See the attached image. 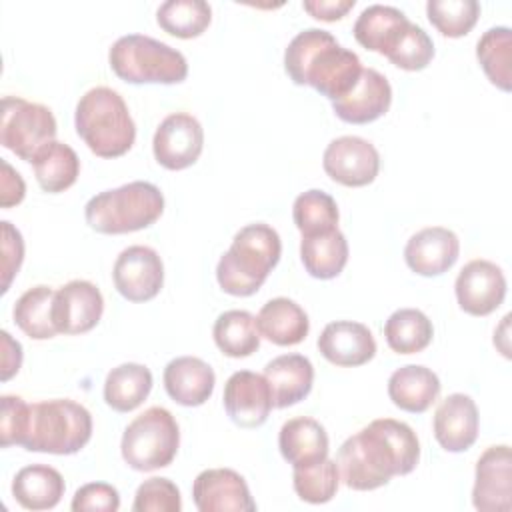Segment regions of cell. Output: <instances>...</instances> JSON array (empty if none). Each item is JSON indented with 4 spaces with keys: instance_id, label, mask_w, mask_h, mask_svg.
I'll list each match as a JSON object with an SVG mask.
<instances>
[{
    "instance_id": "26",
    "label": "cell",
    "mask_w": 512,
    "mask_h": 512,
    "mask_svg": "<svg viewBox=\"0 0 512 512\" xmlns=\"http://www.w3.org/2000/svg\"><path fill=\"white\" fill-rule=\"evenodd\" d=\"M440 394L438 376L422 364H406L388 378V396L392 404L410 414L426 412Z\"/></svg>"
},
{
    "instance_id": "15",
    "label": "cell",
    "mask_w": 512,
    "mask_h": 512,
    "mask_svg": "<svg viewBox=\"0 0 512 512\" xmlns=\"http://www.w3.org/2000/svg\"><path fill=\"white\" fill-rule=\"evenodd\" d=\"M104 312L102 292L88 280H70L54 294L52 320L58 334H86Z\"/></svg>"
},
{
    "instance_id": "6",
    "label": "cell",
    "mask_w": 512,
    "mask_h": 512,
    "mask_svg": "<svg viewBox=\"0 0 512 512\" xmlns=\"http://www.w3.org/2000/svg\"><path fill=\"white\" fill-rule=\"evenodd\" d=\"M92 438V414L78 402L54 398L30 404L28 432L22 448L68 456L80 452Z\"/></svg>"
},
{
    "instance_id": "13",
    "label": "cell",
    "mask_w": 512,
    "mask_h": 512,
    "mask_svg": "<svg viewBox=\"0 0 512 512\" xmlns=\"http://www.w3.org/2000/svg\"><path fill=\"white\" fill-rule=\"evenodd\" d=\"M454 292L460 310L470 316H488L506 298V278L490 260H470L456 276Z\"/></svg>"
},
{
    "instance_id": "3",
    "label": "cell",
    "mask_w": 512,
    "mask_h": 512,
    "mask_svg": "<svg viewBox=\"0 0 512 512\" xmlns=\"http://www.w3.org/2000/svg\"><path fill=\"white\" fill-rule=\"evenodd\" d=\"M282 254L278 232L264 224H248L240 228L230 248L220 256L216 280L230 296H252L266 282Z\"/></svg>"
},
{
    "instance_id": "7",
    "label": "cell",
    "mask_w": 512,
    "mask_h": 512,
    "mask_svg": "<svg viewBox=\"0 0 512 512\" xmlns=\"http://www.w3.org/2000/svg\"><path fill=\"white\" fill-rule=\"evenodd\" d=\"M108 62L114 74L130 84H180L188 76V62L176 48L146 34L120 36Z\"/></svg>"
},
{
    "instance_id": "32",
    "label": "cell",
    "mask_w": 512,
    "mask_h": 512,
    "mask_svg": "<svg viewBox=\"0 0 512 512\" xmlns=\"http://www.w3.org/2000/svg\"><path fill=\"white\" fill-rule=\"evenodd\" d=\"M218 350L228 358H246L260 348V330L256 316L248 310L222 312L212 328Z\"/></svg>"
},
{
    "instance_id": "41",
    "label": "cell",
    "mask_w": 512,
    "mask_h": 512,
    "mask_svg": "<svg viewBox=\"0 0 512 512\" xmlns=\"http://www.w3.org/2000/svg\"><path fill=\"white\" fill-rule=\"evenodd\" d=\"M134 512H180L182 498L178 486L168 478H148L134 494Z\"/></svg>"
},
{
    "instance_id": "29",
    "label": "cell",
    "mask_w": 512,
    "mask_h": 512,
    "mask_svg": "<svg viewBox=\"0 0 512 512\" xmlns=\"http://www.w3.org/2000/svg\"><path fill=\"white\" fill-rule=\"evenodd\" d=\"M300 260L312 278L332 280L348 262V240L338 228L326 234L302 236Z\"/></svg>"
},
{
    "instance_id": "39",
    "label": "cell",
    "mask_w": 512,
    "mask_h": 512,
    "mask_svg": "<svg viewBox=\"0 0 512 512\" xmlns=\"http://www.w3.org/2000/svg\"><path fill=\"white\" fill-rule=\"evenodd\" d=\"M426 14L442 36L462 38L476 26L480 4L476 0H428Z\"/></svg>"
},
{
    "instance_id": "9",
    "label": "cell",
    "mask_w": 512,
    "mask_h": 512,
    "mask_svg": "<svg viewBox=\"0 0 512 512\" xmlns=\"http://www.w3.org/2000/svg\"><path fill=\"white\" fill-rule=\"evenodd\" d=\"M54 136L56 118L50 108L20 96H4L0 120V144L4 148L14 152L20 160L32 162Z\"/></svg>"
},
{
    "instance_id": "1",
    "label": "cell",
    "mask_w": 512,
    "mask_h": 512,
    "mask_svg": "<svg viewBox=\"0 0 512 512\" xmlns=\"http://www.w3.org/2000/svg\"><path fill=\"white\" fill-rule=\"evenodd\" d=\"M420 460L416 432L400 420L378 418L346 438L338 450L340 480L352 490H376L410 474Z\"/></svg>"
},
{
    "instance_id": "10",
    "label": "cell",
    "mask_w": 512,
    "mask_h": 512,
    "mask_svg": "<svg viewBox=\"0 0 512 512\" xmlns=\"http://www.w3.org/2000/svg\"><path fill=\"white\" fill-rule=\"evenodd\" d=\"M114 288L128 302H148L164 286V264L150 246L134 244L124 248L112 268Z\"/></svg>"
},
{
    "instance_id": "21",
    "label": "cell",
    "mask_w": 512,
    "mask_h": 512,
    "mask_svg": "<svg viewBox=\"0 0 512 512\" xmlns=\"http://www.w3.org/2000/svg\"><path fill=\"white\" fill-rule=\"evenodd\" d=\"M392 104V86L384 74L364 68L350 94L332 102L334 114L348 124H370L384 116Z\"/></svg>"
},
{
    "instance_id": "40",
    "label": "cell",
    "mask_w": 512,
    "mask_h": 512,
    "mask_svg": "<svg viewBox=\"0 0 512 512\" xmlns=\"http://www.w3.org/2000/svg\"><path fill=\"white\" fill-rule=\"evenodd\" d=\"M394 66L406 72L424 70L434 58V42L418 24L410 22L398 46L386 56Z\"/></svg>"
},
{
    "instance_id": "20",
    "label": "cell",
    "mask_w": 512,
    "mask_h": 512,
    "mask_svg": "<svg viewBox=\"0 0 512 512\" xmlns=\"http://www.w3.org/2000/svg\"><path fill=\"white\" fill-rule=\"evenodd\" d=\"M478 426L480 416L476 402L462 392L446 396L438 404L432 420L434 438L446 452L468 450L478 438Z\"/></svg>"
},
{
    "instance_id": "37",
    "label": "cell",
    "mask_w": 512,
    "mask_h": 512,
    "mask_svg": "<svg viewBox=\"0 0 512 512\" xmlns=\"http://www.w3.org/2000/svg\"><path fill=\"white\" fill-rule=\"evenodd\" d=\"M292 220L302 236H316L336 230L340 212L336 200L330 194L312 188L296 196L292 206Z\"/></svg>"
},
{
    "instance_id": "18",
    "label": "cell",
    "mask_w": 512,
    "mask_h": 512,
    "mask_svg": "<svg viewBox=\"0 0 512 512\" xmlns=\"http://www.w3.org/2000/svg\"><path fill=\"white\" fill-rule=\"evenodd\" d=\"M460 254L458 236L444 226H428L410 236L404 246V260L418 276H440L448 272Z\"/></svg>"
},
{
    "instance_id": "28",
    "label": "cell",
    "mask_w": 512,
    "mask_h": 512,
    "mask_svg": "<svg viewBox=\"0 0 512 512\" xmlns=\"http://www.w3.org/2000/svg\"><path fill=\"white\" fill-rule=\"evenodd\" d=\"M64 490L62 474L46 464L24 466L12 480V496L26 510H50L58 506Z\"/></svg>"
},
{
    "instance_id": "31",
    "label": "cell",
    "mask_w": 512,
    "mask_h": 512,
    "mask_svg": "<svg viewBox=\"0 0 512 512\" xmlns=\"http://www.w3.org/2000/svg\"><path fill=\"white\" fill-rule=\"evenodd\" d=\"M32 168L36 182L44 192L60 194L78 180L80 158L68 144L52 140L34 156Z\"/></svg>"
},
{
    "instance_id": "46",
    "label": "cell",
    "mask_w": 512,
    "mask_h": 512,
    "mask_svg": "<svg viewBox=\"0 0 512 512\" xmlns=\"http://www.w3.org/2000/svg\"><path fill=\"white\" fill-rule=\"evenodd\" d=\"M26 196V184L22 176L6 162L2 160V192H0V206L10 208L24 200Z\"/></svg>"
},
{
    "instance_id": "36",
    "label": "cell",
    "mask_w": 512,
    "mask_h": 512,
    "mask_svg": "<svg viewBox=\"0 0 512 512\" xmlns=\"http://www.w3.org/2000/svg\"><path fill=\"white\" fill-rule=\"evenodd\" d=\"M156 22L166 34L190 40L210 26L212 8L204 0H168L156 10Z\"/></svg>"
},
{
    "instance_id": "16",
    "label": "cell",
    "mask_w": 512,
    "mask_h": 512,
    "mask_svg": "<svg viewBox=\"0 0 512 512\" xmlns=\"http://www.w3.org/2000/svg\"><path fill=\"white\" fill-rule=\"evenodd\" d=\"M192 500L200 512H254L246 480L232 468L202 470L192 484Z\"/></svg>"
},
{
    "instance_id": "35",
    "label": "cell",
    "mask_w": 512,
    "mask_h": 512,
    "mask_svg": "<svg viewBox=\"0 0 512 512\" xmlns=\"http://www.w3.org/2000/svg\"><path fill=\"white\" fill-rule=\"evenodd\" d=\"M476 58L486 78L500 88L510 92L512 88V32L508 26H496L486 30L476 44Z\"/></svg>"
},
{
    "instance_id": "44",
    "label": "cell",
    "mask_w": 512,
    "mask_h": 512,
    "mask_svg": "<svg viewBox=\"0 0 512 512\" xmlns=\"http://www.w3.org/2000/svg\"><path fill=\"white\" fill-rule=\"evenodd\" d=\"M2 292L6 294L24 260V240L18 228L2 220Z\"/></svg>"
},
{
    "instance_id": "34",
    "label": "cell",
    "mask_w": 512,
    "mask_h": 512,
    "mask_svg": "<svg viewBox=\"0 0 512 512\" xmlns=\"http://www.w3.org/2000/svg\"><path fill=\"white\" fill-rule=\"evenodd\" d=\"M434 326L430 318L416 308L392 312L384 324V338L396 354H418L432 342Z\"/></svg>"
},
{
    "instance_id": "11",
    "label": "cell",
    "mask_w": 512,
    "mask_h": 512,
    "mask_svg": "<svg viewBox=\"0 0 512 512\" xmlns=\"http://www.w3.org/2000/svg\"><path fill=\"white\" fill-rule=\"evenodd\" d=\"M322 166L334 182L348 188H362L376 180L380 154L366 138L340 136L326 146Z\"/></svg>"
},
{
    "instance_id": "23",
    "label": "cell",
    "mask_w": 512,
    "mask_h": 512,
    "mask_svg": "<svg viewBox=\"0 0 512 512\" xmlns=\"http://www.w3.org/2000/svg\"><path fill=\"white\" fill-rule=\"evenodd\" d=\"M264 378L270 386L272 406L288 408L310 394L314 384V366L302 354H282L264 366Z\"/></svg>"
},
{
    "instance_id": "30",
    "label": "cell",
    "mask_w": 512,
    "mask_h": 512,
    "mask_svg": "<svg viewBox=\"0 0 512 512\" xmlns=\"http://www.w3.org/2000/svg\"><path fill=\"white\" fill-rule=\"evenodd\" d=\"M152 390V372L144 364L124 362L104 380V402L116 412L136 410Z\"/></svg>"
},
{
    "instance_id": "14",
    "label": "cell",
    "mask_w": 512,
    "mask_h": 512,
    "mask_svg": "<svg viewBox=\"0 0 512 512\" xmlns=\"http://www.w3.org/2000/svg\"><path fill=\"white\" fill-rule=\"evenodd\" d=\"M472 504L480 512L512 510V454L508 444L490 446L478 458Z\"/></svg>"
},
{
    "instance_id": "8",
    "label": "cell",
    "mask_w": 512,
    "mask_h": 512,
    "mask_svg": "<svg viewBox=\"0 0 512 512\" xmlns=\"http://www.w3.org/2000/svg\"><path fill=\"white\" fill-rule=\"evenodd\" d=\"M180 446V428L170 410L150 406L124 430L120 454L138 472H152L174 462Z\"/></svg>"
},
{
    "instance_id": "48",
    "label": "cell",
    "mask_w": 512,
    "mask_h": 512,
    "mask_svg": "<svg viewBox=\"0 0 512 512\" xmlns=\"http://www.w3.org/2000/svg\"><path fill=\"white\" fill-rule=\"evenodd\" d=\"M508 320H510V314H506L502 318V324L494 330V346L502 352L504 358H510V346H508Z\"/></svg>"
},
{
    "instance_id": "17",
    "label": "cell",
    "mask_w": 512,
    "mask_h": 512,
    "mask_svg": "<svg viewBox=\"0 0 512 512\" xmlns=\"http://www.w3.org/2000/svg\"><path fill=\"white\" fill-rule=\"evenodd\" d=\"M222 400L226 414L240 428L262 426L274 408L264 374L250 370H238L226 380Z\"/></svg>"
},
{
    "instance_id": "33",
    "label": "cell",
    "mask_w": 512,
    "mask_h": 512,
    "mask_svg": "<svg viewBox=\"0 0 512 512\" xmlns=\"http://www.w3.org/2000/svg\"><path fill=\"white\" fill-rule=\"evenodd\" d=\"M54 294L50 286L38 284L28 288L14 304L12 316L16 326L32 340H50L58 334L52 320V304Z\"/></svg>"
},
{
    "instance_id": "43",
    "label": "cell",
    "mask_w": 512,
    "mask_h": 512,
    "mask_svg": "<svg viewBox=\"0 0 512 512\" xmlns=\"http://www.w3.org/2000/svg\"><path fill=\"white\" fill-rule=\"evenodd\" d=\"M70 508L74 512H116L120 508V494L112 484L88 482L76 490Z\"/></svg>"
},
{
    "instance_id": "47",
    "label": "cell",
    "mask_w": 512,
    "mask_h": 512,
    "mask_svg": "<svg viewBox=\"0 0 512 512\" xmlns=\"http://www.w3.org/2000/svg\"><path fill=\"white\" fill-rule=\"evenodd\" d=\"M2 382H8L14 374H18L22 366V344L10 336V332L2 330Z\"/></svg>"
},
{
    "instance_id": "27",
    "label": "cell",
    "mask_w": 512,
    "mask_h": 512,
    "mask_svg": "<svg viewBox=\"0 0 512 512\" xmlns=\"http://www.w3.org/2000/svg\"><path fill=\"white\" fill-rule=\"evenodd\" d=\"M256 324L260 336L276 346H296L308 336L310 330V320L304 308L284 296L268 300L260 308Z\"/></svg>"
},
{
    "instance_id": "2",
    "label": "cell",
    "mask_w": 512,
    "mask_h": 512,
    "mask_svg": "<svg viewBox=\"0 0 512 512\" xmlns=\"http://www.w3.org/2000/svg\"><path fill=\"white\" fill-rule=\"evenodd\" d=\"M284 70L296 86H312L336 102L354 90L364 68L358 54L340 46L328 30L306 28L286 46Z\"/></svg>"
},
{
    "instance_id": "12",
    "label": "cell",
    "mask_w": 512,
    "mask_h": 512,
    "mask_svg": "<svg viewBox=\"0 0 512 512\" xmlns=\"http://www.w3.org/2000/svg\"><path fill=\"white\" fill-rule=\"evenodd\" d=\"M204 148L202 124L188 112L168 114L156 128L152 152L166 170H184L192 166Z\"/></svg>"
},
{
    "instance_id": "38",
    "label": "cell",
    "mask_w": 512,
    "mask_h": 512,
    "mask_svg": "<svg viewBox=\"0 0 512 512\" xmlns=\"http://www.w3.org/2000/svg\"><path fill=\"white\" fill-rule=\"evenodd\" d=\"M294 492L308 504L330 502L340 486V472L336 460H322L308 468H292Z\"/></svg>"
},
{
    "instance_id": "5",
    "label": "cell",
    "mask_w": 512,
    "mask_h": 512,
    "mask_svg": "<svg viewBox=\"0 0 512 512\" xmlns=\"http://www.w3.org/2000/svg\"><path fill=\"white\" fill-rule=\"evenodd\" d=\"M164 212L158 186L134 180L92 196L84 206L86 224L98 234H128L152 226Z\"/></svg>"
},
{
    "instance_id": "45",
    "label": "cell",
    "mask_w": 512,
    "mask_h": 512,
    "mask_svg": "<svg viewBox=\"0 0 512 512\" xmlns=\"http://www.w3.org/2000/svg\"><path fill=\"white\" fill-rule=\"evenodd\" d=\"M354 4V0H304L302 8L316 20L336 22L344 18L354 8Z\"/></svg>"
},
{
    "instance_id": "42",
    "label": "cell",
    "mask_w": 512,
    "mask_h": 512,
    "mask_svg": "<svg viewBox=\"0 0 512 512\" xmlns=\"http://www.w3.org/2000/svg\"><path fill=\"white\" fill-rule=\"evenodd\" d=\"M2 416H0V444L2 448L8 446H22L26 432H28V420H30V404L14 394H4L0 398Z\"/></svg>"
},
{
    "instance_id": "24",
    "label": "cell",
    "mask_w": 512,
    "mask_h": 512,
    "mask_svg": "<svg viewBox=\"0 0 512 512\" xmlns=\"http://www.w3.org/2000/svg\"><path fill=\"white\" fill-rule=\"evenodd\" d=\"M328 446L324 426L308 416L286 420L278 434L280 454L292 468H308L326 460Z\"/></svg>"
},
{
    "instance_id": "19",
    "label": "cell",
    "mask_w": 512,
    "mask_h": 512,
    "mask_svg": "<svg viewBox=\"0 0 512 512\" xmlns=\"http://www.w3.org/2000/svg\"><path fill=\"white\" fill-rule=\"evenodd\" d=\"M320 354L334 366L356 368L376 356V340L368 326L354 320H336L318 336Z\"/></svg>"
},
{
    "instance_id": "4",
    "label": "cell",
    "mask_w": 512,
    "mask_h": 512,
    "mask_svg": "<svg viewBox=\"0 0 512 512\" xmlns=\"http://www.w3.org/2000/svg\"><path fill=\"white\" fill-rule=\"evenodd\" d=\"M74 126L90 152L100 158L124 156L136 140V124L124 98L108 86L90 88L80 96Z\"/></svg>"
},
{
    "instance_id": "22",
    "label": "cell",
    "mask_w": 512,
    "mask_h": 512,
    "mask_svg": "<svg viewBox=\"0 0 512 512\" xmlns=\"http://www.w3.org/2000/svg\"><path fill=\"white\" fill-rule=\"evenodd\" d=\"M164 388L180 406H202L214 392L216 374L208 362L196 356H178L164 368Z\"/></svg>"
},
{
    "instance_id": "25",
    "label": "cell",
    "mask_w": 512,
    "mask_h": 512,
    "mask_svg": "<svg viewBox=\"0 0 512 512\" xmlns=\"http://www.w3.org/2000/svg\"><path fill=\"white\" fill-rule=\"evenodd\" d=\"M410 20L406 14L394 6L372 4L360 12L354 22V38L360 46L370 52L388 56L408 30Z\"/></svg>"
}]
</instances>
